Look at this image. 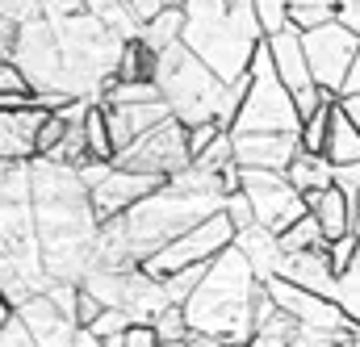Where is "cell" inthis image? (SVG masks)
<instances>
[{
    "instance_id": "6da1fadb",
    "label": "cell",
    "mask_w": 360,
    "mask_h": 347,
    "mask_svg": "<svg viewBox=\"0 0 360 347\" xmlns=\"http://www.w3.org/2000/svg\"><path fill=\"white\" fill-rule=\"evenodd\" d=\"M126 38L84 13H46L17 30L13 63L30 76L38 105L63 109L72 100H101V92L117 80Z\"/></svg>"
},
{
    "instance_id": "7a4b0ae2",
    "label": "cell",
    "mask_w": 360,
    "mask_h": 347,
    "mask_svg": "<svg viewBox=\"0 0 360 347\" xmlns=\"http://www.w3.org/2000/svg\"><path fill=\"white\" fill-rule=\"evenodd\" d=\"M34 218H38V243L51 280L80 284L96 251L101 218L92 209V192L76 168L34 159Z\"/></svg>"
},
{
    "instance_id": "3957f363",
    "label": "cell",
    "mask_w": 360,
    "mask_h": 347,
    "mask_svg": "<svg viewBox=\"0 0 360 347\" xmlns=\"http://www.w3.org/2000/svg\"><path fill=\"white\" fill-rule=\"evenodd\" d=\"M222 209H226L222 176H210L201 168H184L180 176L164 180L160 192H151L147 201H139L134 209L122 214L126 247H130L134 263L143 268L155 251H164L168 243H176L180 235H188L193 226L210 222Z\"/></svg>"
},
{
    "instance_id": "277c9868",
    "label": "cell",
    "mask_w": 360,
    "mask_h": 347,
    "mask_svg": "<svg viewBox=\"0 0 360 347\" xmlns=\"http://www.w3.org/2000/svg\"><path fill=\"white\" fill-rule=\"evenodd\" d=\"M51 284L38 218H34V168L0 164V297L17 310L30 297H42Z\"/></svg>"
},
{
    "instance_id": "5b68a950",
    "label": "cell",
    "mask_w": 360,
    "mask_h": 347,
    "mask_svg": "<svg viewBox=\"0 0 360 347\" xmlns=\"http://www.w3.org/2000/svg\"><path fill=\"white\" fill-rule=\"evenodd\" d=\"M264 293V280L235 247L222 251L205 268L193 297L180 306L188 318V331L205 343H248L256 331V301Z\"/></svg>"
},
{
    "instance_id": "8992f818",
    "label": "cell",
    "mask_w": 360,
    "mask_h": 347,
    "mask_svg": "<svg viewBox=\"0 0 360 347\" xmlns=\"http://www.w3.org/2000/svg\"><path fill=\"white\" fill-rule=\"evenodd\" d=\"M184 46L226 84L248 76L252 55L264 46L256 0H184Z\"/></svg>"
},
{
    "instance_id": "52a82bcc",
    "label": "cell",
    "mask_w": 360,
    "mask_h": 347,
    "mask_svg": "<svg viewBox=\"0 0 360 347\" xmlns=\"http://www.w3.org/2000/svg\"><path fill=\"white\" fill-rule=\"evenodd\" d=\"M155 84H160V96L168 100L176 122H184V126L218 122L222 100H226V80H218L184 42L160 55Z\"/></svg>"
},
{
    "instance_id": "ba28073f",
    "label": "cell",
    "mask_w": 360,
    "mask_h": 347,
    "mask_svg": "<svg viewBox=\"0 0 360 347\" xmlns=\"http://www.w3.org/2000/svg\"><path fill=\"white\" fill-rule=\"evenodd\" d=\"M252 88H248V100L231 126V134H297L302 130V113L293 105V92L281 84L276 67H272L269 42L252 55Z\"/></svg>"
},
{
    "instance_id": "9c48e42d",
    "label": "cell",
    "mask_w": 360,
    "mask_h": 347,
    "mask_svg": "<svg viewBox=\"0 0 360 347\" xmlns=\"http://www.w3.org/2000/svg\"><path fill=\"white\" fill-rule=\"evenodd\" d=\"M235 222L226 218V209L222 214H214L210 222H201V226H193L188 235H180L176 243H168L164 251H155L151 260L143 263V272L147 276H155V280H168V276H176L184 268H193V263H214L222 251H231L235 247Z\"/></svg>"
},
{
    "instance_id": "30bf717a",
    "label": "cell",
    "mask_w": 360,
    "mask_h": 347,
    "mask_svg": "<svg viewBox=\"0 0 360 347\" xmlns=\"http://www.w3.org/2000/svg\"><path fill=\"white\" fill-rule=\"evenodd\" d=\"M113 168H126V172H143L155 176V180H172L184 168H193V155H188V126L168 117L164 126H155L151 134H143L130 151H122L113 159Z\"/></svg>"
},
{
    "instance_id": "8fae6325",
    "label": "cell",
    "mask_w": 360,
    "mask_h": 347,
    "mask_svg": "<svg viewBox=\"0 0 360 347\" xmlns=\"http://www.w3.org/2000/svg\"><path fill=\"white\" fill-rule=\"evenodd\" d=\"M302 46H306V63H310L314 84L323 92H331V96H340L344 80H348V72H352V63L360 55V34L348 30L344 21H331V25L306 30Z\"/></svg>"
},
{
    "instance_id": "7c38bea8",
    "label": "cell",
    "mask_w": 360,
    "mask_h": 347,
    "mask_svg": "<svg viewBox=\"0 0 360 347\" xmlns=\"http://www.w3.org/2000/svg\"><path fill=\"white\" fill-rule=\"evenodd\" d=\"M264 289H269V297L276 301V310L293 318L297 331H314V335H327V339H340V343L352 339L356 327L344 318V310H340L331 297L306 293V289H297V284H289V280H281V276L264 280Z\"/></svg>"
},
{
    "instance_id": "4fadbf2b",
    "label": "cell",
    "mask_w": 360,
    "mask_h": 347,
    "mask_svg": "<svg viewBox=\"0 0 360 347\" xmlns=\"http://www.w3.org/2000/svg\"><path fill=\"white\" fill-rule=\"evenodd\" d=\"M243 192H248V201H252V209H256V226H264L272 230L276 239L293 226V222H302L310 209H306V197L289 184V176L285 172H243V184H239Z\"/></svg>"
},
{
    "instance_id": "5bb4252c",
    "label": "cell",
    "mask_w": 360,
    "mask_h": 347,
    "mask_svg": "<svg viewBox=\"0 0 360 347\" xmlns=\"http://www.w3.org/2000/svg\"><path fill=\"white\" fill-rule=\"evenodd\" d=\"M160 188H164V180H155V176L113 168V172L92 188V209H96L101 222H109V218H122L126 209H134L139 201H147V197L160 192Z\"/></svg>"
},
{
    "instance_id": "9a60e30c",
    "label": "cell",
    "mask_w": 360,
    "mask_h": 347,
    "mask_svg": "<svg viewBox=\"0 0 360 347\" xmlns=\"http://www.w3.org/2000/svg\"><path fill=\"white\" fill-rule=\"evenodd\" d=\"M235 138V164L243 172H289L302 155L297 134H231Z\"/></svg>"
},
{
    "instance_id": "2e32d148",
    "label": "cell",
    "mask_w": 360,
    "mask_h": 347,
    "mask_svg": "<svg viewBox=\"0 0 360 347\" xmlns=\"http://www.w3.org/2000/svg\"><path fill=\"white\" fill-rule=\"evenodd\" d=\"M51 109L34 105L21 113H0V164H34L38 159V130L46 126Z\"/></svg>"
},
{
    "instance_id": "e0dca14e",
    "label": "cell",
    "mask_w": 360,
    "mask_h": 347,
    "mask_svg": "<svg viewBox=\"0 0 360 347\" xmlns=\"http://www.w3.org/2000/svg\"><path fill=\"white\" fill-rule=\"evenodd\" d=\"M17 318L25 322V331L34 335L38 347H76V335L80 327L42 293V297H30L25 306H17Z\"/></svg>"
},
{
    "instance_id": "ac0fdd59",
    "label": "cell",
    "mask_w": 360,
    "mask_h": 347,
    "mask_svg": "<svg viewBox=\"0 0 360 347\" xmlns=\"http://www.w3.org/2000/svg\"><path fill=\"white\" fill-rule=\"evenodd\" d=\"M264 42H269L272 67H276L281 84L289 88V92H302V88L314 84L310 63H306V46H302V30H297V25H289V30L272 34V38H264Z\"/></svg>"
},
{
    "instance_id": "d6986e66",
    "label": "cell",
    "mask_w": 360,
    "mask_h": 347,
    "mask_svg": "<svg viewBox=\"0 0 360 347\" xmlns=\"http://www.w3.org/2000/svg\"><path fill=\"white\" fill-rule=\"evenodd\" d=\"M276 276L306 289V293H319V297L335 293V272H331V260H327V247L323 251H285Z\"/></svg>"
},
{
    "instance_id": "ffe728a7",
    "label": "cell",
    "mask_w": 360,
    "mask_h": 347,
    "mask_svg": "<svg viewBox=\"0 0 360 347\" xmlns=\"http://www.w3.org/2000/svg\"><path fill=\"white\" fill-rule=\"evenodd\" d=\"M235 251L256 268L260 280H272V276L281 272V260H285L281 239H276L272 230H264V226H248V230H239V235H235Z\"/></svg>"
},
{
    "instance_id": "44dd1931",
    "label": "cell",
    "mask_w": 360,
    "mask_h": 347,
    "mask_svg": "<svg viewBox=\"0 0 360 347\" xmlns=\"http://www.w3.org/2000/svg\"><path fill=\"white\" fill-rule=\"evenodd\" d=\"M306 209H310V214H314V222L323 226V239H327V243H335V239L352 235L348 192H344L340 184H331V188H323V192H310V197H306Z\"/></svg>"
},
{
    "instance_id": "7402d4cb",
    "label": "cell",
    "mask_w": 360,
    "mask_h": 347,
    "mask_svg": "<svg viewBox=\"0 0 360 347\" xmlns=\"http://www.w3.org/2000/svg\"><path fill=\"white\" fill-rule=\"evenodd\" d=\"M327 164L340 172V168H356L360 164V130L348 122V113L335 105L331 109V130H327Z\"/></svg>"
},
{
    "instance_id": "603a6c76",
    "label": "cell",
    "mask_w": 360,
    "mask_h": 347,
    "mask_svg": "<svg viewBox=\"0 0 360 347\" xmlns=\"http://www.w3.org/2000/svg\"><path fill=\"white\" fill-rule=\"evenodd\" d=\"M184 8H164L160 17H151L143 30H139V42L151 51V55H164V51H172L184 42Z\"/></svg>"
},
{
    "instance_id": "cb8c5ba5",
    "label": "cell",
    "mask_w": 360,
    "mask_h": 347,
    "mask_svg": "<svg viewBox=\"0 0 360 347\" xmlns=\"http://www.w3.org/2000/svg\"><path fill=\"white\" fill-rule=\"evenodd\" d=\"M289 184L302 192V197H310V192H323V188H331L335 184V168L327 164V155H297L293 159V168H289Z\"/></svg>"
},
{
    "instance_id": "d4e9b609",
    "label": "cell",
    "mask_w": 360,
    "mask_h": 347,
    "mask_svg": "<svg viewBox=\"0 0 360 347\" xmlns=\"http://www.w3.org/2000/svg\"><path fill=\"white\" fill-rule=\"evenodd\" d=\"M84 8H89L101 25H109L117 38H126V42H134L139 30H143V21L134 17L130 0H84Z\"/></svg>"
},
{
    "instance_id": "484cf974",
    "label": "cell",
    "mask_w": 360,
    "mask_h": 347,
    "mask_svg": "<svg viewBox=\"0 0 360 347\" xmlns=\"http://www.w3.org/2000/svg\"><path fill=\"white\" fill-rule=\"evenodd\" d=\"M84 143H89V159H101V164H113L117 151H113V138H109V117H105V105L92 100L89 117H84Z\"/></svg>"
},
{
    "instance_id": "4316f807",
    "label": "cell",
    "mask_w": 360,
    "mask_h": 347,
    "mask_svg": "<svg viewBox=\"0 0 360 347\" xmlns=\"http://www.w3.org/2000/svg\"><path fill=\"white\" fill-rule=\"evenodd\" d=\"M155 67H160V55H151V51L134 38V42H126V51H122L117 80H126V84H143V80H151V84H155Z\"/></svg>"
},
{
    "instance_id": "83f0119b",
    "label": "cell",
    "mask_w": 360,
    "mask_h": 347,
    "mask_svg": "<svg viewBox=\"0 0 360 347\" xmlns=\"http://www.w3.org/2000/svg\"><path fill=\"white\" fill-rule=\"evenodd\" d=\"M331 301L344 310V318H348L352 327H360V251H356V260L348 263V272L335 276V293H331Z\"/></svg>"
},
{
    "instance_id": "f1b7e54d",
    "label": "cell",
    "mask_w": 360,
    "mask_h": 347,
    "mask_svg": "<svg viewBox=\"0 0 360 347\" xmlns=\"http://www.w3.org/2000/svg\"><path fill=\"white\" fill-rule=\"evenodd\" d=\"M340 100H327L314 117H306L302 122V130H297V143H302V151L306 155H323L327 151V130H331V109H335Z\"/></svg>"
},
{
    "instance_id": "f546056e",
    "label": "cell",
    "mask_w": 360,
    "mask_h": 347,
    "mask_svg": "<svg viewBox=\"0 0 360 347\" xmlns=\"http://www.w3.org/2000/svg\"><path fill=\"white\" fill-rule=\"evenodd\" d=\"M327 239H323V226L314 222V214H306L302 222H293L285 235H281V251H323Z\"/></svg>"
},
{
    "instance_id": "4dcf8cb0",
    "label": "cell",
    "mask_w": 360,
    "mask_h": 347,
    "mask_svg": "<svg viewBox=\"0 0 360 347\" xmlns=\"http://www.w3.org/2000/svg\"><path fill=\"white\" fill-rule=\"evenodd\" d=\"M151 100H164L160 96V84L143 80V84H126V80H113V84L101 92V105H151Z\"/></svg>"
},
{
    "instance_id": "1f68e13d",
    "label": "cell",
    "mask_w": 360,
    "mask_h": 347,
    "mask_svg": "<svg viewBox=\"0 0 360 347\" xmlns=\"http://www.w3.org/2000/svg\"><path fill=\"white\" fill-rule=\"evenodd\" d=\"M248 347H293V318L276 310L269 322H260V327L252 331Z\"/></svg>"
},
{
    "instance_id": "d6a6232c",
    "label": "cell",
    "mask_w": 360,
    "mask_h": 347,
    "mask_svg": "<svg viewBox=\"0 0 360 347\" xmlns=\"http://www.w3.org/2000/svg\"><path fill=\"white\" fill-rule=\"evenodd\" d=\"M151 327H155V335H160V343H164V347H176V343H188V339H193L188 318H184V310H180V306H168Z\"/></svg>"
},
{
    "instance_id": "836d02e7",
    "label": "cell",
    "mask_w": 360,
    "mask_h": 347,
    "mask_svg": "<svg viewBox=\"0 0 360 347\" xmlns=\"http://www.w3.org/2000/svg\"><path fill=\"white\" fill-rule=\"evenodd\" d=\"M205 268H210V263H193V268H184V272H176V276H168V280H164V293H168V301H172V306H184V301L193 297V289L201 284Z\"/></svg>"
},
{
    "instance_id": "e575fe53",
    "label": "cell",
    "mask_w": 360,
    "mask_h": 347,
    "mask_svg": "<svg viewBox=\"0 0 360 347\" xmlns=\"http://www.w3.org/2000/svg\"><path fill=\"white\" fill-rule=\"evenodd\" d=\"M231 164H235V138H231V134H222L205 155L193 159V168H201V172H210V176H222Z\"/></svg>"
},
{
    "instance_id": "d590c367",
    "label": "cell",
    "mask_w": 360,
    "mask_h": 347,
    "mask_svg": "<svg viewBox=\"0 0 360 347\" xmlns=\"http://www.w3.org/2000/svg\"><path fill=\"white\" fill-rule=\"evenodd\" d=\"M256 21H260L264 38L289 30V0H256Z\"/></svg>"
},
{
    "instance_id": "8d00e7d4",
    "label": "cell",
    "mask_w": 360,
    "mask_h": 347,
    "mask_svg": "<svg viewBox=\"0 0 360 347\" xmlns=\"http://www.w3.org/2000/svg\"><path fill=\"white\" fill-rule=\"evenodd\" d=\"M51 4H55V0H0V17L25 25V21H38Z\"/></svg>"
},
{
    "instance_id": "74e56055",
    "label": "cell",
    "mask_w": 360,
    "mask_h": 347,
    "mask_svg": "<svg viewBox=\"0 0 360 347\" xmlns=\"http://www.w3.org/2000/svg\"><path fill=\"white\" fill-rule=\"evenodd\" d=\"M222 134H231V130H222L218 122H201V126H188V155L197 159V155H205Z\"/></svg>"
},
{
    "instance_id": "f35d334b",
    "label": "cell",
    "mask_w": 360,
    "mask_h": 347,
    "mask_svg": "<svg viewBox=\"0 0 360 347\" xmlns=\"http://www.w3.org/2000/svg\"><path fill=\"white\" fill-rule=\"evenodd\" d=\"M356 251H360V239H356V235H344V239L327 243V260H331V272H335V276H344V272H348V263L356 260Z\"/></svg>"
},
{
    "instance_id": "ab89813d",
    "label": "cell",
    "mask_w": 360,
    "mask_h": 347,
    "mask_svg": "<svg viewBox=\"0 0 360 347\" xmlns=\"http://www.w3.org/2000/svg\"><path fill=\"white\" fill-rule=\"evenodd\" d=\"M46 297L76 322V306H80V284H72V280H51L46 284Z\"/></svg>"
},
{
    "instance_id": "60d3db41",
    "label": "cell",
    "mask_w": 360,
    "mask_h": 347,
    "mask_svg": "<svg viewBox=\"0 0 360 347\" xmlns=\"http://www.w3.org/2000/svg\"><path fill=\"white\" fill-rule=\"evenodd\" d=\"M226 218L235 222V230H248V226H256V209H252V201H248V192H243V188L226 197Z\"/></svg>"
},
{
    "instance_id": "b9f144b4",
    "label": "cell",
    "mask_w": 360,
    "mask_h": 347,
    "mask_svg": "<svg viewBox=\"0 0 360 347\" xmlns=\"http://www.w3.org/2000/svg\"><path fill=\"white\" fill-rule=\"evenodd\" d=\"M126 327H130V314H122V310H105L89 331L96 335V339H113V335H126Z\"/></svg>"
},
{
    "instance_id": "7bdbcfd3",
    "label": "cell",
    "mask_w": 360,
    "mask_h": 347,
    "mask_svg": "<svg viewBox=\"0 0 360 347\" xmlns=\"http://www.w3.org/2000/svg\"><path fill=\"white\" fill-rule=\"evenodd\" d=\"M8 92H34V84L13 59H0V96H8Z\"/></svg>"
},
{
    "instance_id": "ee69618b",
    "label": "cell",
    "mask_w": 360,
    "mask_h": 347,
    "mask_svg": "<svg viewBox=\"0 0 360 347\" xmlns=\"http://www.w3.org/2000/svg\"><path fill=\"white\" fill-rule=\"evenodd\" d=\"M122 343H126V347H164L151 322H130V327H126V335H122Z\"/></svg>"
},
{
    "instance_id": "f6af8a7d",
    "label": "cell",
    "mask_w": 360,
    "mask_h": 347,
    "mask_svg": "<svg viewBox=\"0 0 360 347\" xmlns=\"http://www.w3.org/2000/svg\"><path fill=\"white\" fill-rule=\"evenodd\" d=\"M0 347H38V343H34V335L25 331V322H21V318H13V322H8V331L0 335Z\"/></svg>"
},
{
    "instance_id": "bcb514c9",
    "label": "cell",
    "mask_w": 360,
    "mask_h": 347,
    "mask_svg": "<svg viewBox=\"0 0 360 347\" xmlns=\"http://www.w3.org/2000/svg\"><path fill=\"white\" fill-rule=\"evenodd\" d=\"M76 172H80V180L89 184V192H92V188H96V184H101L105 176L113 172V164H101V159H89V164H84V168H76Z\"/></svg>"
},
{
    "instance_id": "7dc6e473",
    "label": "cell",
    "mask_w": 360,
    "mask_h": 347,
    "mask_svg": "<svg viewBox=\"0 0 360 347\" xmlns=\"http://www.w3.org/2000/svg\"><path fill=\"white\" fill-rule=\"evenodd\" d=\"M130 8H134V17H139V21L147 25L151 17H160V13L168 8V0H130Z\"/></svg>"
},
{
    "instance_id": "c3c4849f",
    "label": "cell",
    "mask_w": 360,
    "mask_h": 347,
    "mask_svg": "<svg viewBox=\"0 0 360 347\" xmlns=\"http://www.w3.org/2000/svg\"><path fill=\"white\" fill-rule=\"evenodd\" d=\"M335 13H340V21H344L348 30H356V34H360V0H340V4H335Z\"/></svg>"
},
{
    "instance_id": "681fc988",
    "label": "cell",
    "mask_w": 360,
    "mask_h": 347,
    "mask_svg": "<svg viewBox=\"0 0 360 347\" xmlns=\"http://www.w3.org/2000/svg\"><path fill=\"white\" fill-rule=\"evenodd\" d=\"M340 109L348 113V122L360 130V92H356V96H340Z\"/></svg>"
},
{
    "instance_id": "f907efd6",
    "label": "cell",
    "mask_w": 360,
    "mask_h": 347,
    "mask_svg": "<svg viewBox=\"0 0 360 347\" xmlns=\"http://www.w3.org/2000/svg\"><path fill=\"white\" fill-rule=\"evenodd\" d=\"M340 0H289V8H323V13H335Z\"/></svg>"
},
{
    "instance_id": "816d5d0a",
    "label": "cell",
    "mask_w": 360,
    "mask_h": 347,
    "mask_svg": "<svg viewBox=\"0 0 360 347\" xmlns=\"http://www.w3.org/2000/svg\"><path fill=\"white\" fill-rule=\"evenodd\" d=\"M13 318H17V310H13V306H8V301L0 297V335L8 331V322H13Z\"/></svg>"
},
{
    "instance_id": "f5cc1de1",
    "label": "cell",
    "mask_w": 360,
    "mask_h": 347,
    "mask_svg": "<svg viewBox=\"0 0 360 347\" xmlns=\"http://www.w3.org/2000/svg\"><path fill=\"white\" fill-rule=\"evenodd\" d=\"M76 347H105V343H101L92 331H84V327H80V335H76Z\"/></svg>"
},
{
    "instance_id": "db71d44e",
    "label": "cell",
    "mask_w": 360,
    "mask_h": 347,
    "mask_svg": "<svg viewBox=\"0 0 360 347\" xmlns=\"http://www.w3.org/2000/svg\"><path fill=\"white\" fill-rule=\"evenodd\" d=\"M344 347H360V327H356V331H352V339H348V343H344Z\"/></svg>"
},
{
    "instance_id": "11a10c76",
    "label": "cell",
    "mask_w": 360,
    "mask_h": 347,
    "mask_svg": "<svg viewBox=\"0 0 360 347\" xmlns=\"http://www.w3.org/2000/svg\"><path fill=\"white\" fill-rule=\"evenodd\" d=\"M184 347H205V339H197V335H193V339H188Z\"/></svg>"
},
{
    "instance_id": "9f6ffc18",
    "label": "cell",
    "mask_w": 360,
    "mask_h": 347,
    "mask_svg": "<svg viewBox=\"0 0 360 347\" xmlns=\"http://www.w3.org/2000/svg\"><path fill=\"white\" fill-rule=\"evenodd\" d=\"M205 347H248V343H205Z\"/></svg>"
},
{
    "instance_id": "6f0895ef",
    "label": "cell",
    "mask_w": 360,
    "mask_h": 347,
    "mask_svg": "<svg viewBox=\"0 0 360 347\" xmlns=\"http://www.w3.org/2000/svg\"><path fill=\"white\" fill-rule=\"evenodd\" d=\"M176 347H184V343H176Z\"/></svg>"
}]
</instances>
